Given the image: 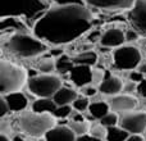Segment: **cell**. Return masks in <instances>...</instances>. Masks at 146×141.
Returning <instances> with one entry per match:
<instances>
[{
    "label": "cell",
    "mask_w": 146,
    "mask_h": 141,
    "mask_svg": "<svg viewBox=\"0 0 146 141\" xmlns=\"http://www.w3.org/2000/svg\"><path fill=\"white\" fill-rule=\"evenodd\" d=\"M92 10L83 3H54L33 25L32 33L49 46H64L91 30Z\"/></svg>",
    "instance_id": "cell-1"
},
{
    "label": "cell",
    "mask_w": 146,
    "mask_h": 141,
    "mask_svg": "<svg viewBox=\"0 0 146 141\" xmlns=\"http://www.w3.org/2000/svg\"><path fill=\"white\" fill-rule=\"evenodd\" d=\"M3 50L19 59H36L44 57L50 46L37 39L32 32L19 31L1 39Z\"/></svg>",
    "instance_id": "cell-2"
},
{
    "label": "cell",
    "mask_w": 146,
    "mask_h": 141,
    "mask_svg": "<svg viewBox=\"0 0 146 141\" xmlns=\"http://www.w3.org/2000/svg\"><path fill=\"white\" fill-rule=\"evenodd\" d=\"M0 19L21 18L32 30L38 18L54 4V0H0Z\"/></svg>",
    "instance_id": "cell-3"
},
{
    "label": "cell",
    "mask_w": 146,
    "mask_h": 141,
    "mask_svg": "<svg viewBox=\"0 0 146 141\" xmlns=\"http://www.w3.org/2000/svg\"><path fill=\"white\" fill-rule=\"evenodd\" d=\"M30 74L23 66L14 63L10 59L3 58L0 61V94L9 95L19 92L28 83Z\"/></svg>",
    "instance_id": "cell-4"
},
{
    "label": "cell",
    "mask_w": 146,
    "mask_h": 141,
    "mask_svg": "<svg viewBox=\"0 0 146 141\" xmlns=\"http://www.w3.org/2000/svg\"><path fill=\"white\" fill-rule=\"evenodd\" d=\"M18 126L23 135L40 139L45 136L49 130L56 126V118L50 113H36L31 109L19 114Z\"/></svg>",
    "instance_id": "cell-5"
},
{
    "label": "cell",
    "mask_w": 146,
    "mask_h": 141,
    "mask_svg": "<svg viewBox=\"0 0 146 141\" xmlns=\"http://www.w3.org/2000/svg\"><path fill=\"white\" fill-rule=\"evenodd\" d=\"M63 86V80L58 74H38L28 80L27 88L35 98H53L55 92Z\"/></svg>",
    "instance_id": "cell-6"
},
{
    "label": "cell",
    "mask_w": 146,
    "mask_h": 141,
    "mask_svg": "<svg viewBox=\"0 0 146 141\" xmlns=\"http://www.w3.org/2000/svg\"><path fill=\"white\" fill-rule=\"evenodd\" d=\"M142 61V54L133 45H123L117 48L113 53V66L121 70H135Z\"/></svg>",
    "instance_id": "cell-7"
},
{
    "label": "cell",
    "mask_w": 146,
    "mask_h": 141,
    "mask_svg": "<svg viewBox=\"0 0 146 141\" xmlns=\"http://www.w3.org/2000/svg\"><path fill=\"white\" fill-rule=\"evenodd\" d=\"M91 10H101L108 13H128L135 4V0H82Z\"/></svg>",
    "instance_id": "cell-8"
},
{
    "label": "cell",
    "mask_w": 146,
    "mask_h": 141,
    "mask_svg": "<svg viewBox=\"0 0 146 141\" xmlns=\"http://www.w3.org/2000/svg\"><path fill=\"white\" fill-rule=\"evenodd\" d=\"M119 126L128 134L146 132V110H133L119 116Z\"/></svg>",
    "instance_id": "cell-9"
},
{
    "label": "cell",
    "mask_w": 146,
    "mask_h": 141,
    "mask_svg": "<svg viewBox=\"0 0 146 141\" xmlns=\"http://www.w3.org/2000/svg\"><path fill=\"white\" fill-rule=\"evenodd\" d=\"M106 101L110 105L111 112H115L119 116L128 112L136 110V108L140 105V101L136 96L131 95V94H118L114 96H108Z\"/></svg>",
    "instance_id": "cell-10"
},
{
    "label": "cell",
    "mask_w": 146,
    "mask_h": 141,
    "mask_svg": "<svg viewBox=\"0 0 146 141\" xmlns=\"http://www.w3.org/2000/svg\"><path fill=\"white\" fill-rule=\"evenodd\" d=\"M127 41V35L126 31L122 30L121 27H109L104 31L100 35L99 43L104 48L109 49H117L124 45V43Z\"/></svg>",
    "instance_id": "cell-11"
},
{
    "label": "cell",
    "mask_w": 146,
    "mask_h": 141,
    "mask_svg": "<svg viewBox=\"0 0 146 141\" xmlns=\"http://www.w3.org/2000/svg\"><path fill=\"white\" fill-rule=\"evenodd\" d=\"M127 14L135 30L146 33V0H135L133 7Z\"/></svg>",
    "instance_id": "cell-12"
},
{
    "label": "cell",
    "mask_w": 146,
    "mask_h": 141,
    "mask_svg": "<svg viewBox=\"0 0 146 141\" xmlns=\"http://www.w3.org/2000/svg\"><path fill=\"white\" fill-rule=\"evenodd\" d=\"M69 80L77 87L82 88L92 83V67L76 64L69 73Z\"/></svg>",
    "instance_id": "cell-13"
},
{
    "label": "cell",
    "mask_w": 146,
    "mask_h": 141,
    "mask_svg": "<svg viewBox=\"0 0 146 141\" xmlns=\"http://www.w3.org/2000/svg\"><path fill=\"white\" fill-rule=\"evenodd\" d=\"M123 86L124 83L121 78L110 74V72H109L106 78L99 86V92L106 96H114L123 92Z\"/></svg>",
    "instance_id": "cell-14"
},
{
    "label": "cell",
    "mask_w": 146,
    "mask_h": 141,
    "mask_svg": "<svg viewBox=\"0 0 146 141\" xmlns=\"http://www.w3.org/2000/svg\"><path fill=\"white\" fill-rule=\"evenodd\" d=\"M77 136L69 126H54L44 136L45 141H76Z\"/></svg>",
    "instance_id": "cell-15"
},
{
    "label": "cell",
    "mask_w": 146,
    "mask_h": 141,
    "mask_svg": "<svg viewBox=\"0 0 146 141\" xmlns=\"http://www.w3.org/2000/svg\"><path fill=\"white\" fill-rule=\"evenodd\" d=\"M5 98L8 105L10 108V112H14V113H22V112L27 110L30 100H28L27 95L22 91L19 92H13L9 95H1Z\"/></svg>",
    "instance_id": "cell-16"
},
{
    "label": "cell",
    "mask_w": 146,
    "mask_h": 141,
    "mask_svg": "<svg viewBox=\"0 0 146 141\" xmlns=\"http://www.w3.org/2000/svg\"><path fill=\"white\" fill-rule=\"evenodd\" d=\"M78 98V92L76 88L68 87V86H62L55 95L53 96V100L58 106L60 105H72L73 101Z\"/></svg>",
    "instance_id": "cell-17"
},
{
    "label": "cell",
    "mask_w": 146,
    "mask_h": 141,
    "mask_svg": "<svg viewBox=\"0 0 146 141\" xmlns=\"http://www.w3.org/2000/svg\"><path fill=\"white\" fill-rule=\"evenodd\" d=\"M56 104L53 98H36L32 101L31 109L36 113H50L53 114L56 109Z\"/></svg>",
    "instance_id": "cell-18"
},
{
    "label": "cell",
    "mask_w": 146,
    "mask_h": 141,
    "mask_svg": "<svg viewBox=\"0 0 146 141\" xmlns=\"http://www.w3.org/2000/svg\"><path fill=\"white\" fill-rule=\"evenodd\" d=\"M111 112L110 109V105L106 100H99V101H91L90 104V108H88L87 113L92 117L94 119H98L100 121L104 116Z\"/></svg>",
    "instance_id": "cell-19"
},
{
    "label": "cell",
    "mask_w": 146,
    "mask_h": 141,
    "mask_svg": "<svg viewBox=\"0 0 146 141\" xmlns=\"http://www.w3.org/2000/svg\"><path fill=\"white\" fill-rule=\"evenodd\" d=\"M55 64H56V72L58 74H67V73H71V70L73 69V67L76 66L73 58L68 57L67 54H62L59 58L55 59Z\"/></svg>",
    "instance_id": "cell-20"
},
{
    "label": "cell",
    "mask_w": 146,
    "mask_h": 141,
    "mask_svg": "<svg viewBox=\"0 0 146 141\" xmlns=\"http://www.w3.org/2000/svg\"><path fill=\"white\" fill-rule=\"evenodd\" d=\"M74 64H80V66H88V67H95L98 63V54L95 51H83L80 53L73 58Z\"/></svg>",
    "instance_id": "cell-21"
},
{
    "label": "cell",
    "mask_w": 146,
    "mask_h": 141,
    "mask_svg": "<svg viewBox=\"0 0 146 141\" xmlns=\"http://www.w3.org/2000/svg\"><path fill=\"white\" fill-rule=\"evenodd\" d=\"M129 134L123 130L121 126H114L106 128V137L105 141H127Z\"/></svg>",
    "instance_id": "cell-22"
},
{
    "label": "cell",
    "mask_w": 146,
    "mask_h": 141,
    "mask_svg": "<svg viewBox=\"0 0 146 141\" xmlns=\"http://www.w3.org/2000/svg\"><path fill=\"white\" fill-rule=\"evenodd\" d=\"M37 70L38 73H42V74H53L54 72H56L55 59L50 55L41 58L40 62L37 63Z\"/></svg>",
    "instance_id": "cell-23"
},
{
    "label": "cell",
    "mask_w": 146,
    "mask_h": 141,
    "mask_svg": "<svg viewBox=\"0 0 146 141\" xmlns=\"http://www.w3.org/2000/svg\"><path fill=\"white\" fill-rule=\"evenodd\" d=\"M69 127L72 128V131L76 134V136H83V135L90 134V128H91V123L88 121H83V122H73L69 121Z\"/></svg>",
    "instance_id": "cell-24"
},
{
    "label": "cell",
    "mask_w": 146,
    "mask_h": 141,
    "mask_svg": "<svg viewBox=\"0 0 146 141\" xmlns=\"http://www.w3.org/2000/svg\"><path fill=\"white\" fill-rule=\"evenodd\" d=\"M90 104H91L90 98H87V96H85V95H78V98L73 101L72 106H73V109H74V110L83 113V112H87L88 110Z\"/></svg>",
    "instance_id": "cell-25"
},
{
    "label": "cell",
    "mask_w": 146,
    "mask_h": 141,
    "mask_svg": "<svg viewBox=\"0 0 146 141\" xmlns=\"http://www.w3.org/2000/svg\"><path fill=\"white\" fill-rule=\"evenodd\" d=\"M99 123H101L104 127L109 128V127H114L119 124V114L115 112H109L106 116H104L103 118L99 121Z\"/></svg>",
    "instance_id": "cell-26"
},
{
    "label": "cell",
    "mask_w": 146,
    "mask_h": 141,
    "mask_svg": "<svg viewBox=\"0 0 146 141\" xmlns=\"http://www.w3.org/2000/svg\"><path fill=\"white\" fill-rule=\"evenodd\" d=\"M108 70L104 68H98V67H92V85H95L96 87L101 85L104 80L108 76Z\"/></svg>",
    "instance_id": "cell-27"
},
{
    "label": "cell",
    "mask_w": 146,
    "mask_h": 141,
    "mask_svg": "<svg viewBox=\"0 0 146 141\" xmlns=\"http://www.w3.org/2000/svg\"><path fill=\"white\" fill-rule=\"evenodd\" d=\"M73 110H74V109H73L72 105H60V106H56L53 116L55 117L56 119H67L71 117Z\"/></svg>",
    "instance_id": "cell-28"
},
{
    "label": "cell",
    "mask_w": 146,
    "mask_h": 141,
    "mask_svg": "<svg viewBox=\"0 0 146 141\" xmlns=\"http://www.w3.org/2000/svg\"><path fill=\"white\" fill-rule=\"evenodd\" d=\"M90 135H92V136L96 137V139L105 140V137H106V127H104L101 123L91 124Z\"/></svg>",
    "instance_id": "cell-29"
},
{
    "label": "cell",
    "mask_w": 146,
    "mask_h": 141,
    "mask_svg": "<svg viewBox=\"0 0 146 141\" xmlns=\"http://www.w3.org/2000/svg\"><path fill=\"white\" fill-rule=\"evenodd\" d=\"M81 92H82V95L87 96V98H94V96H96V94L99 92V87H96L95 85L91 83V85H87L81 88Z\"/></svg>",
    "instance_id": "cell-30"
},
{
    "label": "cell",
    "mask_w": 146,
    "mask_h": 141,
    "mask_svg": "<svg viewBox=\"0 0 146 141\" xmlns=\"http://www.w3.org/2000/svg\"><path fill=\"white\" fill-rule=\"evenodd\" d=\"M0 105H1V110H0V118H5L8 114L12 113V112H10L9 105H8V103H7V100H5L4 96H1V98H0Z\"/></svg>",
    "instance_id": "cell-31"
},
{
    "label": "cell",
    "mask_w": 146,
    "mask_h": 141,
    "mask_svg": "<svg viewBox=\"0 0 146 141\" xmlns=\"http://www.w3.org/2000/svg\"><path fill=\"white\" fill-rule=\"evenodd\" d=\"M136 92L139 94V96H140L141 99H145V98H146V77L141 81V82L137 83Z\"/></svg>",
    "instance_id": "cell-32"
},
{
    "label": "cell",
    "mask_w": 146,
    "mask_h": 141,
    "mask_svg": "<svg viewBox=\"0 0 146 141\" xmlns=\"http://www.w3.org/2000/svg\"><path fill=\"white\" fill-rule=\"evenodd\" d=\"M144 78H145V74H142L140 70H131V73H129V81H132V82L139 83Z\"/></svg>",
    "instance_id": "cell-33"
},
{
    "label": "cell",
    "mask_w": 146,
    "mask_h": 141,
    "mask_svg": "<svg viewBox=\"0 0 146 141\" xmlns=\"http://www.w3.org/2000/svg\"><path fill=\"white\" fill-rule=\"evenodd\" d=\"M136 88H137V83L132 82V81H128V82L124 83V86H123V94H131L132 95V92L136 91Z\"/></svg>",
    "instance_id": "cell-34"
},
{
    "label": "cell",
    "mask_w": 146,
    "mask_h": 141,
    "mask_svg": "<svg viewBox=\"0 0 146 141\" xmlns=\"http://www.w3.org/2000/svg\"><path fill=\"white\" fill-rule=\"evenodd\" d=\"M69 121H73V122H83V121H87L85 116H83L81 112H77V110H73V113L71 114L69 117Z\"/></svg>",
    "instance_id": "cell-35"
},
{
    "label": "cell",
    "mask_w": 146,
    "mask_h": 141,
    "mask_svg": "<svg viewBox=\"0 0 146 141\" xmlns=\"http://www.w3.org/2000/svg\"><path fill=\"white\" fill-rule=\"evenodd\" d=\"M76 141H105V140H100V139H96L92 135L87 134V135H83V136H78Z\"/></svg>",
    "instance_id": "cell-36"
},
{
    "label": "cell",
    "mask_w": 146,
    "mask_h": 141,
    "mask_svg": "<svg viewBox=\"0 0 146 141\" xmlns=\"http://www.w3.org/2000/svg\"><path fill=\"white\" fill-rule=\"evenodd\" d=\"M127 141H145L141 134H129Z\"/></svg>",
    "instance_id": "cell-37"
},
{
    "label": "cell",
    "mask_w": 146,
    "mask_h": 141,
    "mask_svg": "<svg viewBox=\"0 0 146 141\" xmlns=\"http://www.w3.org/2000/svg\"><path fill=\"white\" fill-rule=\"evenodd\" d=\"M0 141H13V139H10V136L8 134H0Z\"/></svg>",
    "instance_id": "cell-38"
},
{
    "label": "cell",
    "mask_w": 146,
    "mask_h": 141,
    "mask_svg": "<svg viewBox=\"0 0 146 141\" xmlns=\"http://www.w3.org/2000/svg\"><path fill=\"white\" fill-rule=\"evenodd\" d=\"M13 141H35V140H30V139H23L22 136H19V135H17V136L13 137Z\"/></svg>",
    "instance_id": "cell-39"
},
{
    "label": "cell",
    "mask_w": 146,
    "mask_h": 141,
    "mask_svg": "<svg viewBox=\"0 0 146 141\" xmlns=\"http://www.w3.org/2000/svg\"><path fill=\"white\" fill-rule=\"evenodd\" d=\"M140 70V72L142 73V74H145L146 76V63H144V64H140L139 66V68H137Z\"/></svg>",
    "instance_id": "cell-40"
},
{
    "label": "cell",
    "mask_w": 146,
    "mask_h": 141,
    "mask_svg": "<svg viewBox=\"0 0 146 141\" xmlns=\"http://www.w3.org/2000/svg\"><path fill=\"white\" fill-rule=\"evenodd\" d=\"M140 104H141V105L144 106V108H145V110H146V98H145V99H142V101H141V103H140Z\"/></svg>",
    "instance_id": "cell-41"
}]
</instances>
